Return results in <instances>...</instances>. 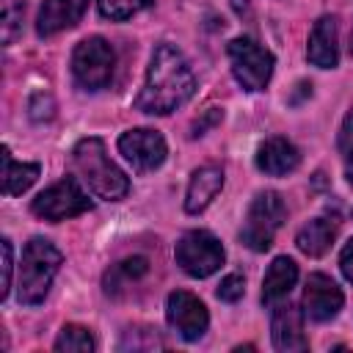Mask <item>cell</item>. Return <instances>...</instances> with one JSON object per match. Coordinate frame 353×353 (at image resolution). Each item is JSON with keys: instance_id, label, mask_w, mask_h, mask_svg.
<instances>
[{"instance_id": "obj_1", "label": "cell", "mask_w": 353, "mask_h": 353, "mask_svg": "<svg viewBox=\"0 0 353 353\" xmlns=\"http://www.w3.org/2000/svg\"><path fill=\"white\" fill-rule=\"evenodd\" d=\"M196 91V77L188 58L168 41L157 44L146 69V80L135 97V108L152 116H165L185 105Z\"/></svg>"}, {"instance_id": "obj_2", "label": "cell", "mask_w": 353, "mask_h": 353, "mask_svg": "<svg viewBox=\"0 0 353 353\" xmlns=\"http://www.w3.org/2000/svg\"><path fill=\"white\" fill-rule=\"evenodd\" d=\"M72 163H74V171L80 174V179L88 185V190L97 193L99 199L119 201L127 196L130 179L116 163H110L102 138H97V135L83 138L72 149Z\"/></svg>"}, {"instance_id": "obj_3", "label": "cell", "mask_w": 353, "mask_h": 353, "mask_svg": "<svg viewBox=\"0 0 353 353\" xmlns=\"http://www.w3.org/2000/svg\"><path fill=\"white\" fill-rule=\"evenodd\" d=\"M61 251L44 240V237H33L25 251H22V262H19V281H17V298L25 306H36L44 301L52 276L61 268Z\"/></svg>"}, {"instance_id": "obj_4", "label": "cell", "mask_w": 353, "mask_h": 353, "mask_svg": "<svg viewBox=\"0 0 353 353\" xmlns=\"http://www.w3.org/2000/svg\"><path fill=\"white\" fill-rule=\"evenodd\" d=\"M284 218H287V207L276 190L256 193V199L251 201L248 215L243 221V229H240L243 245H248L251 251H268L273 245V237L281 229Z\"/></svg>"}, {"instance_id": "obj_5", "label": "cell", "mask_w": 353, "mask_h": 353, "mask_svg": "<svg viewBox=\"0 0 353 353\" xmlns=\"http://www.w3.org/2000/svg\"><path fill=\"white\" fill-rule=\"evenodd\" d=\"M113 63H116V52L110 41H105L102 36L83 39L72 52V74L77 85L85 91L105 88L113 77Z\"/></svg>"}, {"instance_id": "obj_6", "label": "cell", "mask_w": 353, "mask_h": 353, "mask_svg": "<svg viewBox=\"0 0 353 353\" xmlns=\"http://www.w3.org/2000/svg\"><path fill=\"white\" fill-rule=\"evenodd\" d=\"M226 52L232 61V72L245 91H262L268 85L273 74V55L259 41L248 36H237L229 41Z\"/></svg>"}, {"instance_id": "obj_7", "label": "cell", "mask_w": 353, "mask_h": 353, "mask_svg": "<svg viewBox=\"0 0 353 353\" xmlns=\"http://www.w3.org/2000/svg\"><path fill=\"white\" fill-rule=\"evenodd\" d=\"M174 259L188 276L204 279V276H212L223 265V245L215 234L204 229H193L179 237L174 248Z\"/></svg>"}, {"instance_id": "obj_8", "label": "cell", "mask_w": 353, "mask_h": 353, "mask_svg": "<svg viewBox=\"0 0 353 353\" xmlns=\"http://www.w3.org/2000/svg\"><path fill=\"white\" fill-rule=\"evenodd\" d=\"M33 215L44 218V221H66L74 215H83L85 210H91V199L80 190V185L74 179H61L52 188L41 190L33 201H30Z\"/></svg>"}, {"instance_id": "obj_9", "label": "cell", "mask_w": 353, "mask_h": 353, "mask_svg": "<svg viewBox=\"0 0 353 353\" xmlns=\"http://www.w3.org/2000/svg\"><path fill=\"white\" fill-rule=\"evenodd\" d=\"M165 317H168V325L185 339V342H196L204 336L207 325H210V314L204 309V303L185 292V290H174L168 295V303H165Z\"/></svg>"}, {"instance_id": "obj_10", "label": "cell", "mask_w": 353, "mask_h": 353, "mask_svg": "<svg viewBox=\"0 0 353 353\" xmlns=\"http://www.w3.org/2000/svg\"><path fill=\"white\" fill-rule=\"evenodd\" d=\"M119 152L135 171H154L157 165H163V160L168 154L163 135L157 130H146V127L127 130L119 138Z\"/></svg>"}, {"instance_id": "obj_11", "label": "cell", "mask_w": 353, "mask_h": 353, "mask_svg": "<svg viewBox=\"0 0 353 353\" xmlns=\"http://www.w3.org/2000/svg\"><path fill=\"white\" fill-rule=\"evenodd\" d=\"M345 298H342V290L336 287L334 279L323 276V273H312L306 279V287H303V312L312 317V320H331L339 314Z\"/></svg>"}, {"instance_id": "obj_12", "label": "cell", "mask_w": 353, "mask_h": 353, "mask_svg": "<svg viewBox=\"0 0 353 353\" xmlns=\"http://www.w3.org/2000/svg\"><path fill=\"white\" fill-rule=\"evenodd\" d=\"M270 334H273V345L279 350L292 353V350H306L309 347V339L303 334V314L292 303H279L273 309Z\"/></svg>"}, {"instance_id": "obj_13", "label": "cell", "mask_w": 353, "mask_h": 353, "mask_svg": "<svg viewBox=\"0 0 353 353\" xmlns=\"http://www.w3.org/2000/svg\"><path fill=\"white\" fill-rule=\"evenodd\" d=\"M85 8H88V0H44L36 17V33L47 39L66 28H74L85 14Z\"/></svg>"}, {"instance_id": "obj_14", "label": "cell", "mask_w": 353, "mask_h": 353, "mask_svg": "<svg viewBox=\"0 0 353 353\" xmlns=\"http://www.w3.org/2000/svg\"><path fill=\"white\" fill-rule=\"evenodd\" d=\"M306 58L320 69H334L339 63V44H336V17H320L309 33Z\"/></svg>"}, {"instance_id": "obj_15", "label": "cell", "mask_w": 353, "mask_h": 353, "mask_svg": "<svg viewBox=\"0 0 353 353\" xmlns=\"http://www.w3.org/2000/svg\"><path fill=\"white\" fill-rule=\"evenodd\" d=\"M301 163V152L281 135L276 138H268L259 149H256V168L265 171L268 176H281V174H290L295 171Z\"/></svg>"}, {"instance_id": "obj_16", "label": "cell", "mask_w": 353, "mask_h": 353, "mask_svg": "<svg viewBox=\"0 0 353 353\" xmlns=\"http://www.w3.org/2000/svg\"><path fill=\"white\" fill-rule=\"evenodd\" d=\"M223 188V168L218 165H201L193 171L190 176V185H188V193H185V210L190 215L207 210L212 204V199L221 193Z\"/></svg>"}, {"instance_id": "obj_17", "label": "cell", "mask_w": 353, "mask_h": 353, "mask_svg": "<svg viewBox=\"0 0 353 353\" xmlns=\"http://www.w3.org/2000/svg\"><path fill=\"white\" fill-rule=\"evenodd\" d=\"M295 281H298V265L290 256H276L262 281V301L268 306L284 301L290 295V290L295 287Z\"/></svg>"}, {"instance_id": "obj_18", "label": "cell", "mask_w": 353, "mask_h": 353, "mask_svg": "<svg viewBox=\"0 0 353 353\" xmlns=\"http://www.w3.org/2000/svg\"><path fill=\"white\" fill-rule=\"evenodd\" d=\"M336 229H339V223L334 218H325V215L323 218H312L309 223L301 226V232L295 237V245L306 256H323L331 248V243L336 237Z\"/></svg>"}, {"instance_id": "obj_19", "label": "cell", "mask_w": 353, "mask_h": 353, "mask_svg": "<svg viewBox=\"0 0 353 353\" xmlns=\"http://www.w3.org/2000/svg\"><path fill=\"white\" fill-rule=\"evenodd\" d=\"M39 179V165L36 163H17L3 146V193L6 196H22L33 182Z\"/></svg>"}, {"instance_id": "obj_20", "label": "cell", "mask_w": 353, "mask_h": 353, "mask_svg": "<svg viewBox=\"0 0 353 353\" xmlns=\"http://www.w3.org/2000/svg\"><path fill=\"white\" fill-rule=\"evenodd\" d=\"M146 270H149V259L146 256H127V259H121L119 265H113L108 273H105V292L108 295H119L124 287H130L132 281H138V279H143L146 276Z\"/></svg>"}, {"instance_id": "obj_21", "label": "cell", "mask_w": 353, "mask_h": 353, "mask_svg": "<svg viewBox=\"0 0 353 353\" xmlns=\"http://www.w3.org/2000/svg\"><path fill=\"white\" fill-rule=\"evenodd\" d=\"M55 350H66V353H91L94 350V336L85 325L77 323H66L55 339Z\"/></svg>"}, {"instance_id": "obj_22", "label": "cell", "mask_w": 353, "mask_h": 353, "mask_svg": "<svg viewBox=\"0 0 353 353\" xmlns=\"http://www.w3.org/2000/svg\"><path fill=\"white\" fill-rule=\"evenodd\" d=\"M152 0H97L99 14L108 19H130L132 14L143 11Z\"/></svg>"}, {"instance_id": "obj_23", "label": "cell", "mask_w": 353, "mask_h": 353, "mask_svg": "<svg viewBox=\"0 0 353 353\" xmlns=\"http://www.w3.org/2000/svg\"><path fill=\"white\" fill-rule=\"evenodd\" d=\"M22 11H25V3H8L3 8V41L11 44L14 36L19 33V19H22Z\"/></svg>"}, {"instance_id": "obj_24", "label": "cell", "mask_w": 353, "mask_h": 353, "mask_svg": "<svg viewBox=\"0 0 353 353\" xmlns=\"http://www.w3.org/2000/svg\"><path fill=\"white\" fill-rule=\"evenodd\" d=\"M218 298L221 301H226V303H234V301H240L243 298V292H245V281H243V276H237V273H229L226 279H221V284H218Z\"/></svg>"}, {"instance_id": "obj_25", "label": "cell", "mask_w": 353, "mask_h": 353, "mask_svg": "<svg viewBox=\"0 0 353 353\" xmlns=\"http://www.w3.org/2000/svg\"><path fill=\"white\" fill-rule=\"evenodd\" d=\"M28 110H30V119L47 121V119H52V113H55V102H52V97H50L47 91H39V94L30 97Z\"/></svg>"}, {"instance_id": "obj_26", "label": "cell", "mask_w": 353, "mask_h": 353, "mask_svg": "<svg viewBox=\"0 0 353 353\" xmlns=\"http://www.w3.org/2000/svg\"><path fill=\"white\" fill-rule=\"evenodd\" d=\"M0 248H3V281H0V298L6 301L8 292H11V273H14V248H11V240H0Z\"/></svg>"}, {"instance_id": "obj_27", "label": "cell", "mask_w": 353, "mask_h": 353, "mask_svg": "<svg viewBox=\"0 0 353 353\" xmlns=\"http://www.w3.org/2000/svg\"><path fill=\"white\" fill-rule=\"evenodd\" d=\"M336 146L342 152V157L350 163L353 160V108L345 113V121L339 127V138H336Z\"/></svg>"}, {"instance_id": "obj_28", "label": "cell", "mask_w": 353, "mask_h": 353, "mask_svg": "<svg viewBox=\"0 0 353 353\" xmlns=\"http://www.w3.org/2000/svg\"><path fill=\"white\" fill-rule=\"evenodd\" d=\"M221 116H223V113H221V108H210V110H207L201 119H196V121H193V127H190V135H193V138L204 135V132H207L212 124H218V121H221Z\"/></svg>"}, {"instance_id": "obj_29", "label": "cell", "mask_w": 353, "mask_h": 353, "mask_svg": "<svg viewBox=\"0 0 353 353\" xmlns=\"http://www.w3.org/2000/svg\"><path fill=\"white\" fill-rule=\"evenodd\" d=\"M339 268H342L345 279L353 284V240L345 243V248H342V254H339Z\"/></svg>"}, {"instance_id": "obj_30", "label": "cell", "mask_w": 353, "mask_h": 353, "mask_svg": "<svg viewBox=\"0 0 353 353\" xmlns=\"http://www.w3.org/2000/svg\"><path fill=\"white\" fill-rule=\"evenodd\" d=\"M232 8L243 17V14H248V8H251V6H248V0H232Z\"/></svg>"}, {"instance_id": "obj_31", "label": "cell", "mask_w": 353, "mask_h": 353, "mask_svg": "<svg viewBox=\"0 0 353 353\" xmlns=\"http://www.w3.org/2000/svg\"><path fill=\"white\" fill-rule=\"evenodd\" d=\"M347 179H350V182H353V160H350V163H347Z\"/></svg>"}, {"instance_id": "obj_32", "label": "cell", "mask_w": 353, "mask_h": 353, "mask_svg": "<svg viewBox=\"0 0 353 353\" xmlns=\"http://www.w3.org/2000/svg\"><path fill=\"white\" fill-rule=\"evenodd\" d=\"M350 55H353V30H350Z\"/></svg>"}]
</instances>
